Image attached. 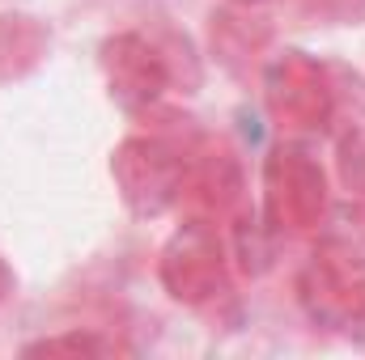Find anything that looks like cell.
<instances>
[{
	"instance_id": "13",
	"label": "cell",
	"mask_w": 365,
	"mask_h": 360,
	"mask_svg": "<svg viewBox=\"0 0 365 360\" xmlns=\"http://www.w3.org/2000/svg\"><path fill=\"white\" fill-rule=\"evenodd\" d=\"M13 297V268L4 263V255H0V305Z\"/></svg>"
},
{
	"instance_id": "2",
	"label": "cell",
	"mask_w": 365,
	"mask_h": 360,
	"mask_svg": "<svg viewBox=\"0 0 365 360\" xmlns=\"http://www.w3.org/2000/svg\"><path fill=\"white\" fill-rule=\"evenodd\" d=\"M158 275H162V288L187 309H217L234 292L230 255L208 221H187L162 246Z\"/></svg>"
},
{
	"instance_id": "8",
	"label": "cell",
	"mask_w": 365,
	"mask_h": 360,
	"mask_svg": "<svg viewBox=\"0 0 365 360\" xmlns=\"http://www.w3.org/2000/svg\"><path fill=\"white\" fill-rule=\"evenodd\" d=\"M208 43L225 73L247 77L272 47V26L259 13H251V4H225L208 17Z\"/></svg>"
},
{
	"instance_id": "10",
	"label": "cell",
	"mask_w": 365,
	"mask_h": 360,
	"mask_svg": "<svg viewBox=\"0 0 365 360\" xmlns=\"http://www.w3.org/2000/svg\"><path fill=\"white\" fill-rule=\"evenodd\" d=\"M128 352L119 339H106L98 331H64V335H47L38 344H26V356H115Z\"/></svg>"
},
{
	"instance_id": "1",
	"label": "cell",
	"mask_w": 365,
	"mask_h": 360,
	"mask_svg": "<svg viewBox=\"0 0 365 360\" xmlns=\"http://www.w3.org/2000/svg\"><path fill=\"white\" fill-rule=\"evenodd\" d=\"M297 301L327 331L365 327V246L349 238L323 242L297 275Z\"/></svg>"
},
{
	"instance_id": "3",
	"label": "cell",
	"mask_w": 365,
	"mask_h": 360,
	"mask_svg": "<svg viewBox=\"0 0 365 360\" xmlns=\"http://www.w3.org/2000/svg\"><path fill=\"white\" fill-rule=\"evenodd\" d=\"M264 102L280 132H323L336 115V81L306 51H280L264 64Z\"/></svg>"
},
{
	"instance_id": "5",
	"label": "cell",
	"mask_w": 365,
	"mask_h": 360,
	"mask_svg": "<svg viewBox=\"0 0 365 360\" xmlns=\"http://www.w3.org/2000/svg\"><path fill=\"white\" fill-rule=\"evenodd\" d=\"M264 203L276 229L289 233H310L323 225L327 216V174L323 166L297 149V144H280L264 162Z\"/></svg>"
},
{
	"instance_id": "6",
	"label": "cell",
	"mask_w": 365,
	"mask_h": 360,
	"mask_svg": "<svg viewBox=\"0 0 365 360\" xmlns=\"http://www.w3.org/2000/svg\"><path fill=\"white\" fill-rule=\"evenodd\" d=\"M102 77L110 97L128 110H153L175 85L158 38L145 30H119L102 43Z\"/></svg>"
},
{
	"instance_id": "12",
	"label": "cell",
	"mask_w": 365,
	"mask_h": 360,
	"mask_svg": "<svg viewBox=\"0 0 365 360\" xmlns=\"http://www.w3.org/2000/svg\"><path fill=\"white\" fill-rule=\"evenodd\" d=\"M302 13L323 26H361L365 0H302Z\"/></svg>"
},
{
	"instance_id": "4",
	"label": "cell",
	"mask_w": 365,
	"mask_h": 360,
	"mask_svg": "<svg viewBox=\"0 0 365 360\" xmlns=\"http://www.w3.org/2000/svg\"><path fill=\"white\" fill-rule=\"evenodd\" d=\"M182 162L187 153L162 136H128L110 153V179L136 216H162L179 203Z\"/></svg>"
},
{
	"instance_id": "14",
	"label": "cell",
	"mask_w": 365,
	"mask_h": 360,
	"mask_svg": "<svg viewBox=\"0 0 365 360\" xmlns=\"http://www.w3.org/2000/svg\"><path fill=\"white\" fill-rule=\"evenodd\" d=\"M230 4H255V0H230Z\"/></svg>"
},
{
	"instance_id": "11",
	"label": "cell",
	"mask_w": 365,
	"mask_h": 360,
	"mask_svg": "<svg viewBox=\"0 0 365 360\" xmlns=\"http://www.w3.org/2000/svg\"><path fill=\"white\" fill-rule=\"evenodd\" d=\"M336 174H340L344 191L365 199V123H353L336 140Z\"/></svg>"
},
{
	"instance_id": "9",
	"label": "cell",
	"mask_w": 365,
	"mask_h": 360,
	"mask_svg": "<svg viewBox=\"0 0 365 360\" xmlns=\"http://www.w3.org/2000/svg\"><path fill=\"white\" fill-rule=\"evenodd\" d=\"M51 51L47 21L30 13H0V85L30 77Z\"/></svg>"
},
{
	"instance_id": "7",
	"label": "cell",
	"mask_w": 365,
	"mask_h": 360,
	"mask_svg": "<svg viewBox=\"0 0 365 360\" xmlns=\"http://www.w3.org/2000/svg\"><path fill=\"white\" fill-rule=\"evenodd\" d=\"M179 203L191 221H208V225L225 221L242 203V162L234 157L230 144L208 140L200 149H187Z\"/></svg>"
}]
</instances>
